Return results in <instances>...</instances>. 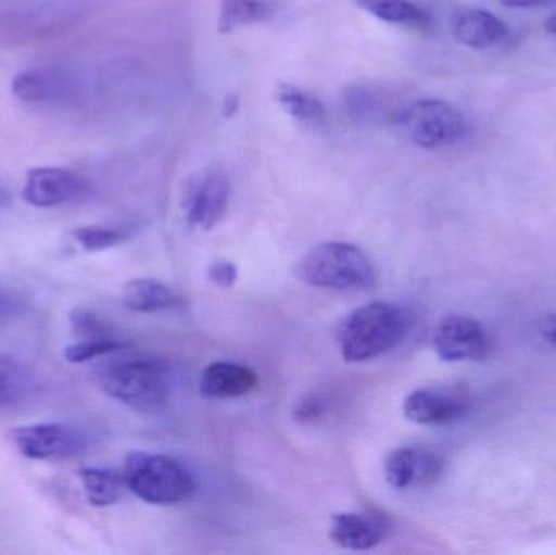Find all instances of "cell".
Returning a JSON list of instances; mask_svg holds the SVG:
<instances>
[{
  "instance_id": "cell-21",
  "label": "cell",
  "mask_w": 556,
  "mask_h": 555,
  "mask_svg": "<svg viewBox=\"0 0 556 555\" xmlns=\"http://www.w3.org/2000/svg\"><path fill=\"white\" fill-rule=\"evenodd\" d=\"M85 495L93 507L103 508L117 504L123 497V475L101 468L78 469Z\"/></svg>"
},
{
  "instance_id": "cell-22",
  "label": "cell",
  "mask_w": 556,
  "mask_h": 555,
  "mask_svg": "<svg viewBox=\"0 0 556 555\" xmlns=\"http://www.w3.org/2000/svg\"><path fill=\"white\" fill-rule=\"evenodd\" d=\"M31 387V370L13 355L0 354V409L25 400Z\"/></svg>"
},
{
  "instance_id": "cell-4",
  "label": "cell",
  "mask_w": 556,
  "mask_h": 555,
  "mask_svg": "<svg viewBox=\"0 0 556 555\" xmlns=\"http://www.w3.org/2000/svg\"><path fill=\"white\" fill-rule=\"evenodd\" d=\"M123 479L134 495L152 505H178L195 491L194 478L181 463L156 453H130Z\"/></svg>"
},
{
  "instance_id": "cell-26",
  "label": "cell",
  "mask_w": 556,
  "mask_h": 555,
  "mask_svg": "<svg viewBox=\"0 0 556 555\" xmlns=\"http://www.w3.org/2000/svg\"><path fill=\"white\" fill-rule=\"evenodd\" d=\"M208 277H211L215 286L228 289V287H233L235 282H237L238 269L230 261H217L208 269Z\"/></svg>"
},
{
  "instance_id": "cell-19",
  "label": "cell",
  "mask_w": 556,
  "mask_h": 555,
  "mask_svg": "<svg viewBox=\"0 0 556 555\" xmlns=\"http://www.w3.org/2000/svg\"><path fill=\"white\" fill-rule=\"evenodd\" d=\"M65 90L64 77L58 72L26 71L12 80L13 97L26 104L46 103L62 97Z\"/></svg>"
},
{
  "instance_id": "cell-27",
  "label": "cell",
  "mask_w": 556,
  "mask_h": 555,
  "mask_svg": "<svg viewBox=\"0 0 556 555\" xmlns=\"http://www.w3.org/2000/svg\"><path fill=\"white\" fill-rule=\"evenodd\" d=\"M324 413H326V404L319 396L304 398L294 411L301 422H313V420L319 419Z\"/></svg>"
},
{
  "instance_id": "cell-12",
  "label": "cell",
  "mask_w": 556,
  "mask_h": 555,
  "mask_svg": "<svg viewBox=\"0 0 556 555\" xmlns=\"http://www.w3.org/2000/svg\"><path fill=\"white\" fill-rule=\"evenodd\" d=\"M391 531V518L378 510L343 512L330 518V540L343 550H372L379 546Z\"/></svg>"
},
{
  "instance_id": "cell-28",
  "label": "cell",
  "mask_w": 556,
  "mask_h": 555,
  "mask_svg": "<svg viewBox=\"0 0 556 555\" xmlns=\"http://www.w3.org/2000/svg\"><path fill=\"white\" fill-rule=\"evenodd\" d=\"M539 332H541L542 339H544L547 344L556 348V313H552V315L545 316V318L542 319L541 326H539Z\"/></svg>"
},
{
  "instance_id": "cell-3",
  "label": "cell",
  "mask_w": 556,
  "mask_h": 555,
  "mask_svg": "<svg viewBox=\"0 0 556 555\" xmlns=\"http://www.w3.org/2000/svg\"><path fill=\"white\" fill-rule=\"evenodd\" d=\"M296 274L306 286L333 292L369 289L376 280L369 257L355 244L343 241L313 248L298 264Z\"/></svg>"
},
{
  "instance_id": "cell-31",
  "label": "cell",
  "mask_w": 556,
  "mask_h": 555,
  "mask_svg": "<svg viewBox=\"0 0 556 555\" xmlns=\"http://www.w3.org/2000/svg\"><path fill=\"white\" fill-rule=\"evenodd\" d=\"M3 306H5V300H3L2 297H0V310H2Z\"/></svg>"
},
{
  "instance_id": "cell-8",
  "label": "cell",
  "mask_w": 556,
  "mask_h": 555,
  "mask_svg": "<svg viewBox=\"0 0 556 555\" xmlns=\"http://www.w3.org/2000/svg\"><path fill=\"white\" fill-rule=\"evenodd\" d=\"M472 407L469 390L459 384L415 390L404 401V416L418 426H451L459 422Z\"/></svg>"
},
{
  "instance_id": "cell-2",
  "label": "cell",
  "mask_w": 556,
  "mask_h": 555,
  "mask_svg": "<svg viewBox=\"0 0 556 555\" xmlns=\"http://www.w3.org/2000/svg\"><path fill=\"white\" fill-rule=\"evenodd\" d=\"M119 352L98 368L101 390L139 413L162 411L169 398L168 367L150 355H117Z\"/></svg>"
},
{
  "instance_id": "cell-24",
  "label": "cell",
  "mask_w": 556,
  "mask_h": 555,
  "mask_svg": "<svg viewBox=\"0 0 556 555\" xmlns=\"http://www.w3.org/2000/svg\"><path fill=\"white\" fill-rule=\"evenodd\" d=\"M127 342L121 339H81L64 349V358L71 364H85L97 358L110 357L119 351H126Z\"/></svg>"
},
{
  "instance_id": "cell-5",
  "label": "cell",
  "mask_w": 556,
  "mask_h": 555,
  "mask_svg": "<svg viewBox=\"0 0 556 555\" xmlns=\"http://www.w3.org/2000/svg\"><path fill=\"white\" fill-rule=\"evenodd\" d=\"M401 123L421 149H441L459 142L467 133L464 114L443 100H418L402 111Z\"/></svg>"
},
{
  "instance_id": "cell-15",
  "label": "cell",
  "mask_w": 556,
  "mask_h": 555,
  "mask_svg": "<svg viewBox=\"0 0 556 555\" xmlns=\"http://www.w3.org/2000/svg\"><path fill=\"white\" fill-rule=\"evenodd\" d=\"M179 297L166 283L155 279H134L123 289V303L136 313H159L176 308Z\"/></svg>"
},
{
  "instance_id": "cell-6",
  "label": "cell",
  "mask_w": 556,
  "mask_h": 555,
  "mask_svg": "<svg viewBox=\"0 0 556 555\" xmlns=\"http://www.w3.org/2000/svg\"><path fill=\"white\" fill-rule=\"evenodd\" d=\"M231 185L222 166L211 165L189 178L182 192V212L191 227L212 230L230 204Z\"/></svg>"
},
{
  "instance_id": "cell-11",
  "label": "cell",
  "mask_w": 556,
  "mask_h": 555,
  "mask_svg": "<svg viewBox=\"0 0 556 555\" xmlns=\"http://www.w3.org/2000/svg\"><path fill=\"white\" fill-rule=\"evenodd\" d=\"M443 472L444 462L440 455L414 446L394 450L384 465L386 481L399 491L430 488L440 481Z\"/></svg>"
},
{
  "instance_id": "cell-17",
  "label": "cell",
  "mask_w": 556,
  "mask_h": 555,
  "mask_svg": "<svg viewBox=\"0 0 556 555\" xmlns=\"http://www.w3.org/2000/svg\"><path fill=\"white\" fill-rule=\"evenodd\" d=\"M356 5L375 18L405 28H430L431 18L427 10L415 0H356Z\"/></svg>"
},
{
  "instance_id": "cell-9",
  "label": "cell",
  "mask_w": 556,
  "mask_h": 555,
  "mask_svg": "<svg viewBox=\"0 0 556 555\" xmlns=\"http://www.w3.org/2000/svg\"><path fill=\"white\" fill-rule=\"evenodd\" d=\"M20 455L33 462H62L75 458L85 450V439L64 424H33L10 432Z\"/></svg>"
},
{
  "instance_id": "cell-20",
  "label": "cell",
  "mask_w": 556,
  "mask_h": 555,
  "mask_svg": "<svg viewBox=\"0 0 556 555\" xmlns=\"http://www.w3.org/2000/svg\"><path fill=\"white\" fill-rule=\"evenodd\" d=\"M277 101L281 110L306 127H320L327 123V110L319 98L294 85L281 84L277 88Z\"/></svg>"
},
{
  "instance_id": "cell-7",
  "label": "cell",
  "mask_w": 556,
  "mask_h": 555,
  "mask_svg": "<svg viewBox=\"0 0 556 555\" xmlns=\"http://www.w3.org/2000/svg\"><path fill=\"white\" fill-rule=\"evenodd\" d=\"M433 349L443 362H482L492 351L489 332L470 316H443L433 331Z\"/></svg>"
},
{
  "instance_id": "cell-10",
  "label": "cell",
  "mask_w": 556,
  "mask_h": 555,
  "mask_svg": "<svg viewBox=\"0 0 556 555\" xmlns=\"http://www.w3.org/2000/svg\"><path fill=\"white\" fill-rule=\"evenodd\" d=\"M88 181L71 169L39 166L26 173L22 198L33 207L51 209L77 201L88 192Z\"/></svg>"
},
{
  "instance_id": "cell-23",
  "label": "cell",
  "mask_w": 556,
  "mask_h": 555,
  "mask_svg": "<svg viewBox=\"0 0 556 555\" xmlns=\"http://www.w3.org/2000/svg\"><path fill=\"white\" fill-rule=\"evenodd\" d=\"M74 238L88 253L110 250L119 247L129 238V231L119 227H104V225H85L74 230Z\"/></svg>"
},
{
  "instance_id": "cell-14",
  "label": "cell",
  "mask_w": 556,
  "mask_h": 555,
  "mask_svg": "<svg viewBox=\"0 0 556 555\" xmlns=\"http://www.w3.org/2000/svg\"><path fill=\"white\" fill-rule=\"evenodd\" d=\"M509 28L503 20L486 10H469L454 23V38L467 48L483 51L493 48L508 36Z\"/></svg>"
},
{
  "instance_id": "cell-25",
  "label": "cell",
  "mask_w": 556,
  "mask_h": 555,
  "mask_svg": "<svg viewBox=\"0 0 556 555\" xmlns=\"http://www.w3.org/2000/svg\"><path fill=\"white\" fill-rule=\"evenodd\" d=\"M72 329L81 339H117L113 326L91 310L78 306L71 312Z\"/></svg>"
},
{
  "instance_id": "cell-18",
  "label": "cell",
  "mask_w": 556,
  "mask_h": 555,
  "mask_svg": "<svg viewBox=\"0 0 556 555\" xmlns=\"http://www.w3.org/2000/svg\"><path fill=\"white\" fill-rule=\"evenodd\" d=\"M276 15V3L270 0H220L218 31L228 35L247 26L257 25Z\"/></svg>"
},
{
  "instance_id": "cell-29",
  "label": "cell",
  "mask_w": 556,
  "mask_h": 555,
  "mask_svg": "<svg viewBox=\"0 0 556 555\" xmlns=\"http://www.w3.org/2000/svg\"><path fill=\"white\" fill-rule=\"evenodd\" d=\"M498 2L508 9H531V7L544 5L552 0H498Z\"/></svg>"
},
{
  "instance_id": "cell-1",
  "label": "cell",
  "mask_w": 556,
  "mask_h": 555,
  "mask_svg": "<svg viewBox=\"0 0 556 555\" xmlns=\"http://www.w3.org/2000/svg\"><path fill=\"white\" fill-rule=\"evenodd\" d=\"M410 325L407 310L395 303H366L343 318L337 332L340 355L349 364L381 357L407 338Z\"/></svg>"
},
{
  "instance_id": "cell-16",
  "label": "cell",
  "mask_w": 556,
  "mask_h": 555,
  "mask_svg": "<svg viewBox=\"0 0 556 555\" xmlns=\"http://www.w3.org/2000/svg\"><path fill=\"white\" fill-rule=\"evenodd\" d=\"M345 108L350 117L358 123H381L395 116L399 119L388 93L378 85H352L345 93Z\"/></svg>"
},
{
  "instance_id": "cell-13",
  "label": "cell",
  "mask_w": 556,
  "mask_h": 555,
  "mask_svg": "<svg viewBox=\"0 0 556 555\" xmlns=\"http://www.w3.org/2000/svg\"><path fill=\"white\" fill-rule=\"evenodd\" d=\"M260 384L256 371L235 362H215L202 371L199 393L205 400H238Z\"/></svg>"
},
{
  "instance_id": "cell-30",
  "label": "cell",
  "mask_w": 556,
  "mask_h": 555,
  "mask_svg": "<svg viewBox=\"0 0 556 555\" xmlns=\"http://www.w3.org/2000/svg\"><path fill=\"white\" fill-rule=\"evenodd\" d=\"M10 205V195L9 192L5 191V189L0 186V209L9 207Z\"/></svg>"
}]
</instances>
